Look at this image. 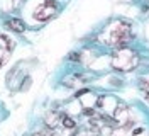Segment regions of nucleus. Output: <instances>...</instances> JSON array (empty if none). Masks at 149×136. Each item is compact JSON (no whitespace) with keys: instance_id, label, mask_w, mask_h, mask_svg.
Listing matches in <instances>:
<instances>
[{"instance_id":"7ed1b4c3","label":"nucleus","mask_w":149,"mask_h":136,"mask_svg":"<svg viewBox=\"0 0 149 136\" xmlns=\"http://www.w3.org/2000/svg\"><path fill=\"white\" fill-rule=\"evenodd\" d=\"M54 14H56V4L53 0H44L34 10V19H37V20H47V19L53 17Z\"/></svg>"},{"instance_id":"20e7f679","label":"nucleus","mask_w":149,"mask_h":136,"mask_svg":"<svg viewBox=\"0 0 149 136\" xmlns=\"http://www.w3.org/2000/svg\"><path fill=\"white\" fill-rule=\"evenodd\" d=\"M113 118H115V121H117L119 124H122V126H127V124H129V121H130V112H129V109L125 107L124 104L117 106Z\"/></svg>"},{"instance_id":"6e6552de","label":"nucleus","mask_w":149,"mask_h":136,"mask_svg":"<svg viewBox=\"0 0 149 136\" xmlns=\"http://www.w3.org/2000/svg\"><path fill=\"white\" fill-rule=\"evenodd\" d=\"M61 121H63V126L65 128H74L76 124H74V121L71 118H66V116H63L61 118Z\"/></svg>"},{"instance_id":"423d86ee","label":"nucleus","mask_w":149,"mask_h":136,"mask_svg":"<svg viewBox=\"0 0 149 136\" xmlns=\"http://www.w3.org/2000/svg\"><path fill=\"white\" fill-rule=\"evenodd\" d=\"M5 27H9V29L15 31V32H22V31L26 29L24 22L19 20V19H10V20H7V22H5Z\"/></svg>"},{"instance_id":"39448f33","label":"nucleus","mask_w":149,"mask_h":136,"mask_svg":"<svg viewBox=\"0 0 149 136\" xmlns=\"http://www.w3.org/2000/svg\"><path fill=\"white\" fill-rule=\"evenodd\" d=\"M10 51H12V43L5 36H0V66L7 61Z\"/></svg>"},{"instance_id":"f03ea898","label":"nucleus","mask_w":149,"mask_h":136,"mask_svg":"<svg viewBox=\"0 0 149 136\" xmlns=\"http://www.w3.org/2000/svg\"><path fill=\"white\" fill-rule=\"evenodd\" d=\"M139 61V56L132 49H120L112 56V66L120 72H129L132 70Z\"/></svg>"},{"instance_id":"0eeeda50","label":"nucleus","mask_w":149,"mask_h":136,"mask_svg":"<svg viewBox=\"0 0 149 136\" xmlns=\"http://www.w3.org/2000/svg\"><path fill=\"white\" fill-rule=\"evenodd\" d=\"M141 89H142L144 97L149 100V75H148V77H144V78L141 80Z\"/></svg>"},{"instance_id":"f257e3e1","label":"nucleus","mask_w":149,"mask_h":136,"mask_svg":"<svg viewBox=\"0 0 149 136\" xmlns=\"http://www.w3.org/2000/svg\"><path fill=\"white\" fill-rule=\"evenodd\" d=\"M130 36V27L125 22H113L107 31H105V43L112 46H119L125 43Z\"/></svg>"}]
</instances>
